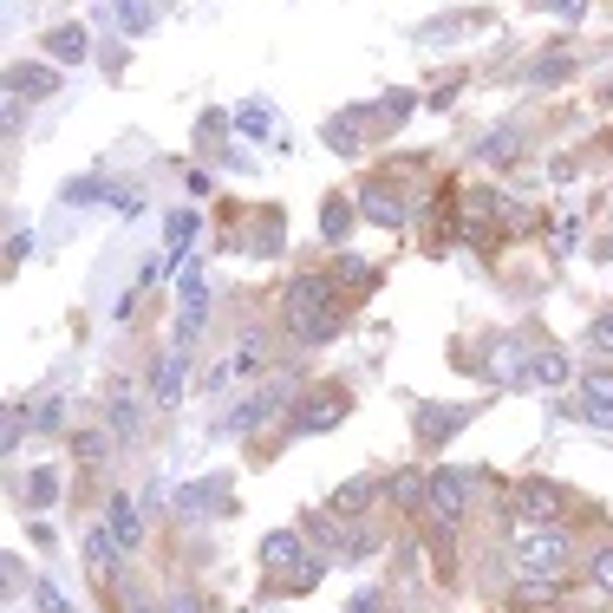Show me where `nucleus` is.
Masks as SVG:
<instances>
[{
	"label": "nucleus",
	"mask_w": 613,
	"mask_h": 613,
	"mask_svg": "<svg viewBox=\"0 0 613 613\" xmlns=\"http://www.w3.org/2000/svg\"><path fill=\"white\" fill-rule=\"evenodd\" d=\"M118 27H125V33H144V27H150V7H144V0H118Z\"/></svg>",
	"instance_id": "35"
},
{
	"label": "nucleus",
	"mask_w": 613,
	"mask_h": 613,
	"mask_svg": "<svg viewBox=\"0 0 613 613\" xmlns=\"http://www.w3.org/2000/svg\"><path fill=\"white\" fill-rule=\"evenodd\" d=\"M170 613H203V601H197V594H177V601H170Z\"/></svg>",
	"instance_id": "43"
},
{
	"label": "nucleus",
	"mask_w": 613,
	"mask_h": 613,
	"mask_svg": "<svg viewBox=\"0 0 613 613\" xmlns=\"http://www.w3.org/2000/svg\"><path fill=\"white\" fill-rule=\"evenodd\" d=\"M105 418H112V431H118V437H137V424H144V411H137L131 392H112V411H105Z\"/></svg>",
	"instance_id": "25"
},
{
	"label": "nucleus",
	"mask_w": 613,
	"mask_h": 613,
	"mask_svg": "<svg viewBox=\"0 0 613 613\" xmlns=\"http://www.w3.org/2000/svg\"><path fill=\"white\" fill-rule=\"evenodd\" d=\"M131 613H150V607H131Z\"/></svg>",
	"instance_id": "47"
},
{
	"label": "nucleus",
	"mask_w": 613,
	"mask_h": 613,
	"mask_svg": "<svg viewBox=\"0 0 613 613\" xmlns=\"http://www.w3.org/2000/svg\"><path fill=\"white\" fill-rule=\"evenodd\" d=\"M607 98H613V78H607Z\"/></svg>",
	"instance_id": "46"
},
{
	"label": "nucleus",
	"mask_w": 613,
	"mask_h": 613,
	"mask_svg": "<svg viewBox=\"0 0 613 613\" xmlns=\"http://www.w3.org/2000/svg\"><path fill=\"white\" fill-rule=\"evenodd\" d=\"M372 118H379V125H392V131H399V125H405V118H411V92H385V98H379V105H372Z\"/></svg>",
	"instance_id": "27"
},
{
	"label": "nucleus",
	"mask_w": 613,
	"mask_h": 613,
	"mask_svg": "<svg viewBox=\"0 0 613 613\" xmlns=\"http://www.w3.org/2000/svg\"><path fill=\"white\" fill-rule=\"evenodd\" d=\"M27 255H33V229H13V235H7V268H20Z\"/></svg>",
	"instance_id": "39"
},
{
	"label": "nucleus",
	"mask_w": 613,
	"mask_h": 613,
	"mask_svg": "<svg viewBox=\"0 0 613 613\" xmlns=\"http://www.w3.org/2000/svg\"><path fill=\"white\" fill-rule=\"evenodd\" d=\"M568 379V359L554 346H529V385H561Z\"/></svg>",
	"instance_id": "20"
},
{
	"label": "nucleus",
	"mask_w": 613,
	"mask_h": 613,
	"mask_svg": "<svg viewBox=\"0 0 613 613\" xmlns=\"http://www.w3.org/2000/svg\"><path fill=\"white\" fill-rule=\"evenodd\" d=\"M98 190H105L98 177H85V183H66V203H72V209H78V203H98Z\"/></svg>",
	"instance_id": "40"
},
{
	"label": "nucleus",
	"mask_w": 613,
	"mask_h": 613,
	"mask_svg": "<svg viewBox=\"0 0 613 613\" xmlns=\"http://www.w3.org/2000/svg\"><path fill=\"white\" fill-rule=\"evenodd\" d=\"M489 352H496V359H489V379H496V385H529V346L496 340Z\"/></svg>",
	"instance_id": "11"
},
{
	"label": "nucleus",
	"mask_w": 613,
	"mask_h": 613,
	"mask_svg": "<svg viewBox=\"0 0 613 613\" xmlns=\"http://www.w3.org/2000/svg\"><path fill=\"white\" fill-rule=\"evenodd\" d=\"M509 509H516L522 522H554V516H561V489L548 477H529V483L509 489Z\"/></svg>",
	"instance_id": "6"
},
{
	"label": "nucleus",
	"mask_w": 613,
	"mask_h": 613,
	"mask_svg": "<svg viewBox=\"0 0 613 613\" xmlns=\"http://www.w3.org/2000/svg\"><path fill=\"white\" fill-rule=\"evenodd\" d=\"M46 60L85 66V60H92V33H85V27H53V33H46Z\"/></svg>",
	"instance_id": "14"
},
{
	"label": "nucleus",
	"mask_w": 613,
	"mask_h": 613,
	"mask_svg": "<svg viewBox=\"0 0 613 613\" xmlns=\"http://www.w3.org/2000/svg\"><path fill=\"white\" fill-rule=\"evenodd\" d=\"M235 131H242V137H268L274 131V112L262 105V98H255V105H242V112H235Z\"/></svg>",
	"instance_id": "26"
},
{
	"label": "nucleus",
	"mask_w": 613,
	"mask_h": 613,
	"mask_svg": "<svg viewBox=\"0 0 613 613\" xmlns=\"http://www.w3.org/2000/svg\"><path fill=\"white\" fill-rule=\"evenodd\" d=\"M516 568H522V581H561V568H568V529H554V522H522V536H516Z\"/></svg>",
	"instance_id": "2"
},
{
	"label": "nucleus",
	"mask_w": 613,
	"mask_h": 613,
	"mask_svg": "<svg viewBox=\"0 0 613 613\" xmlns=\"http://www.w3.org/2000/svg\"><path fill=\"white\" fill-rule=\"evenodd\" d=\"M346 613H379V594L366 588V594H359V601H352V607H346Z\"/></svg>",
	"instance_id": "44"
},
{
	"label": "nucleus",
	"mask_w": 613,
	"mask_h": 613,
	"mask_svg": "<svg viewBox=\"0 0 613 613\" xmlns=\"http://www.w3.org/2000/svg\"><path fill=\"white\" fill-rule=\"evenodd\" d=\"M588 574H594V588H601V594H613V548H594Z\"/></svg>",
	"instance_id": "36"
},
{
	"label": "nucleus",
	"mask_w": 613,
	"mask_h": 613,
	"mask_svg": "<svg viewBox=\"0 0 613 613\" xmlns=\"http://www.w3.org/2000/svg\"><path fill=\"white\" fill-rule=\"evenodd\" d=\"M594 255H601V262H613V235H601V242H594Z\"/></svg>",
	"instance_id": "45"
},
{
	"label": "nucleus",
	"mask_w": 613,
	"mask_h": 613,
	"mask_svg": "<svg viewBox=\"0 0 613 613\" xmlns=\"http://www.w3.org/2000/svg\"><path fill=\"white\" fill-rule=\"evenodd\" d=\"M255 366H262V340H242V352H229V366L215 379H235V372H255Z\"/></svg>",
	"instance_id": "30"
},
{
	"label": "nucleus",
	"mask_w": 613,
	"mask_h": 613,
	"mask_svg": "<svg viewBox=\"0 0 613 613\" xmlns=\"http://www.w3.org/2000/svg\"><path fill=\"white\" fill-rule=\"evenodd\" d=\"M418 444H444V437H457L464 424H471V405H457V411H437V405H418Z\"/></svg>",
	"instance_id": "9"
},
{
	"label": "nucleus",
	"mask_w": 613,
	"mask_h": 613,
	"mask_svg": "<svg viewBox=\"0 0 613 613\" xmlns=\"http://www.w3.org/2000/svg\"><path fill=\"white\" fill-rule=\"evenodd\" d=\"M294 561H307V536H300V529H274V536H262V568L287 574Z\"/></svg>",
	"instance_id": "12"
},
{
	"label": "nucleus",
	"mask_w": 613,
	"mask_h": 613,
	"mask_svg": "<svg viewBox=\"0 0 613 613\" xmlns=\"http://www.w3.org/2000/svg\"><path fill=\"white\" fill-rule=\"evenodd\" d=\"M346 411H352V399H346L340 385H320V392H307L300 399V411H294V431L300 437H320V431H334Z\"/></svg>",
	"instance_id": "4"
},
{
	"label": "nucleus",
	"mask_w": 613,
	"mask_h": 613,
	"mask_svg": "<svg viewBox=\"0 0 613 613\" xmlns=\"http://www.w3.org/2000/svg\"><path fill=\"white\" fill-rule=\"evenodd\" d=\"M568 72H574V53H554V60H536L529 78H568Z\"/></svg>",
	"instance_id": "38"
},
{
	"label": "nucleus",
	"mask_w": 613,
	"mask_h": 613,
	"mask_svg": "<svg viewBox=\"0 0 613 613\" xmlns=\"http://www.w3.org/2000/svg\"><path fill=\"white\" fill-rule=\"evenodd\" d=\"M477 157L483 163H509V157H516V131H489L477 144Z\"/></svg>",
	"instance_id": "29"
},
{
	"label": "nucleus",
	"mask_w": 613,
	"mask_h": 613,
	"mask_svg": "<svg viewBox=\"0 0 613 613\" xmlns=\"http://www.w3.org/2000/svg\"><path fill=\"white\" fill-rule=\"evenodd\" d=\"M359 215H366V222H379V229H405V190H399V183H366V190H359Z\"/></svg>",
	"instance_id": "7"
},
{
	"label": "nucleus",
	"mask_w": 613,
	"mask_h": 613,
	"mask_svg": "<svg viewBox=\"0 0 613 613\" xmlns=\"http://www.w3.org/2000/svg\"><path fill=\"white\" fill-rule=\"evenodd\" d=\"M287 334L300 346H327L340 334V281L334 274H294L287 281Z\"/></svg>",
	"instance_id": "1"
},
{
	"label": "nucleus",
	"mask_w": 613,
	"mask_h": 613,
	"mask_svg": "<svg viewBox=\"0 0 613 613\" xmlns=\"http://www.w3.org/2000/svg\"><path fill=\"white\" fill-rule=\"evenodd\" d=\"M177 294H183V320H177V334H183V346H190V340H197V334H203V314H209L203 274L190 268V274H183V287H177Z\"/></svg>",
	"instance_id": "13"
},
{
	"label": "nucleus",
	"mask_w": 613,
	"mask_h": 613,
	"mask_svg": "<svg viewBox=\"0 0 613 613\" xmlns=\"http://www.w3.org/2000/svg\"><path fill=\"white\" fill-rule=\"evenodd\" d=\"M588 346H594V352H613V307L588 320Z\"/></svg>",
	"instance_id": "34"
},
{
	"label": "nucleus",
	"mask_w": 613,
	"mask_h": 613,
	"mask_svg": "<svg viewBox=\"0 0 613 613\" xmlns=\"http://www.w3.org/2000/svg\"><path fill=\"white\" fill-rule=\"evenodd\" d=\"M7 85H13V98H53V66H13Z\"/></svg>",
	"instance_id": "19"
},
{
	"label": "nucleus",
	"mask_w": 613,
	"mask_h": 613,
	"mask_svg": "<svg viewBox=\"0 0 613 613\" xmlns=\"http://www.w3.org/2000/svg\"><path fill=\"white\" fill-rule=\"evenodd\" d=\"M352 215H359V203H340V197L320 209V235H327L334 249H346V235H352Z\"/></svg>",
	"instance_id": "22"
},
{
	"label": "nucleus",
	"mask_w": 613,
	"mask_h": 613,
	"mask_svg": "<svg viewBox=\"0 0 613 613\" xmlns=\"http://www.w3.org/2000/svg\"><path fill=\"white\" fill-rule=\"evenodd\" d=\"M464 503H471V477H464V471H431V477H424V516H431L437 529L464 522Z\"/></svg>",
	"instance_id": "3"
},
{
	"label": "nucleus",
	"mask_w": 613,
	"mask_h": 613,
	"mask_svg": "<svg viewBox=\"0 0 613 613\" xmlns=\"http://www.w3.org/2000/svg\"><path fill=\"white\" fill-rule=\"evenodd\" d=\"M163 242H170V262H183V249L197 242V209H170V222H163Z\"/></svg>",
	"instance_id": "23"
},
{
	"label": "nucleus",
	"mask_w": 613,
	"mask_h": 613,
	"mask_svg": "<svg viewBox=\"0 0 613 613\" xmlns=\"http://www.w3.org/2000/svg\"><path fill=\"white\" fill-rule=\"evenodd\" d=\"M340 281H346V287H372V262H359V255H340Z\"/></svg>",
	"instance_id": "37"
},
{
	"label": "nucleus",
	"mask_w": 613,
	"mask_h": 613,
	"mask_svg": "<svg viewBox=\"0 0 613 613\" xmlns=\"http://www.w3.org/2000/svg\"><path fill=\"white\" fill-rule=\"evenodd\" d=\"M536 7H548V13H561V20H574V13H581L588 0H536Z\"/></svg>",
	"instance_id": "41"
},
{
	"label": "nucleus",
	"mask_w": 613,
	"mask_h": 613,
	"mask_svg": "<svg viewBox=\"0 0 613 613\" xmlns=\"http://www.w3.org/2000/svg\"><path fill=\"white\" fill-rule=\"evenodd\" d=\"M366 118H372V105H346V112H334V118H327V144H334V150H359Z\"/></svg>",
	"instance_id": "17"
},
{
	"label": "nucleus",
	"mask_w": 613,
	"mask_h": 613,
	"mask_svg": "<svg viewBox=\"0 0 613 613\" xmlns=\"http://www.w3.org/2000/svg\"><path fill=\"white\" fill-rule=\"evenodd\" d=\"M85 554H92V574H98V581H118V561H125V542H118L112 529H92V536H85Z\"/></svg>",
	"instance_id": "15"
},
{
	"label": "nucleus",
	"mask_w": 613,
	"mask_h": 613,
	"mask_svg": "<svg viewBox=\"0 0 613 613\" xmlns=\"http://www.w3.org/2000/svg\"><path fill=\"white\" fill-rule=\"evenodd\" d=\"M112 437H118V431H78V457H85V464H105Z\"/></svg>",
	"instance_id": "31"
},
{
	"label": "nucleus",
	"mask_w": 613,
	"mask_h": 613,
	"mask_svg": "<svg viewBox=\"0 0 613 613\" xmlns=\"http://www.w3.org/2000/svg\"><path fill=\"white\" fill-rule=\"evenodd\" d=\"M112 209H125V215H137V209H144V197H137V190H112Z\"/></svg>",
	"instance_id": "42"
},
{
	"label": "nucleus",
	"mask_w": 613,
	"mask_h": 613,
	"mask_svg": "<svg viewBox=\"0 0 613 613\" xmlns=\"http://www.w3.org/2000/svg\"><path fill=\"white\" fill-rule=\"evenodd\" d=\"M105 529H112V536H118L125 548H137V542H144V509L131 503V489H118V496L105 503Z\"/></svg>",
	"instance_id": "10"
},
{
	"label": "nucleus",
	"mask_w": 613,
	"mask_h": 613,
	"mask_svg": "<svg viewBox=\"0 0 613 613\" xmlns=\"http://www.w3.org/2000/svg\"><path fill=\"white\" fill-rule=\"evenodd\" d=\"M53 496H60V471H33V483H27V503H33V509H53Z\"/></svg>",
	"instance_id": "28"
},
{
	"label": "nucleus",
	"mask_w": 613,
	"mask_h": 613,
	"mask_svg": "<svg viewBox=\"0 0 613 613\" xmlns=\"http://www.w3.org/2000/svg\"><path fill=\"white\" fill-rule=\"evenodd\" d=\"M183 379H190V352L177 346V352H163V359H157V405H177Z\"/></svg>",
	"instance_id": "18"
},
{
	"label": "nucleus",
	"mask_w": 613,
	"mask_h": 613,
	"mask_svg": "<svg viewBox=\"0 0 613 613\" xmlns=\"http://www.w3.org/2000/svg\"><path fill=\"white\" fill-rule=\"evenodd\" d=\"M235 509V496H229V483L209 477V483H183L177 489V516H190V522H209V516H229Z\"/></svg>",
	"instance_id": "5"
},
{
	"label": "nucleus",
	"mask_w": 613,
	"mask_h": 613,
	"mask_svg": "<svg viewBox=\"0 0 613 613\" xmlns=\"http://www.w3.org/2000/svg\"><path fill=\"white\" fill-rule=\"evenodd\" d=\"M66 424V399H40L33 405V431H60Z\"/></svg>",
	"instance_id": "32"
},
{
	"label": "nucleus",
	"mask_w": 613,
	"mask_h": 613,
	"mask_svg": "<svg viewBox=\"0 0 613 613\" xmlns=\"http://www.w3.org/2000/svg\"><path fill=\"white\" fill-rule=\"evenodd\" d=\"M281 405H287V385H268V392L242 399V411H229V431H235V437H249V431H262Z\"/></svg>",
	"instance_id": "8"
},
{
	"label": "nucleus",
	"mask_w": 613,
	"mask_h": 613,
	"mask_svg": "<svg viewBox=\"0 0 613 613\" xmlns=\"http://www.w3.org/2000/svg\"><path fill=\"white\" fill-rule=\"evenodd\" d=\"M424 477H431V471H399V477L385 483V496H392L399 509H418V516H424Z\"/></svg>",
	"instance_id": "21"
},
{
	"label": "nucleus",
	"mask_w": 613,
	"mask_h": 613,
	"mask_svg": "<svg viewBox=\"0 0 613 613\" xmlns=\"http://www.w3.org/2000/svg\"><path fill=\"white\" fill-rule=\"evenodd\" d=\"M581 411H588L594 424H613V372H601V366H594V372L581 379Z\"/></svg>",
	"instance_id": "16"
},
{
	"label": "nucleus",
	"mask_w": 613,
	"mask_h": 613,
	"mask_svg": "<svg viewBox=\"0 0 613 613\" xmlns=\"http://www.w3.org/2000/svg\"><path fill=\"white\" fill-rule=\"evenodd\" d=\"M372 496H379V477H352V483L340 489V496H334V516H359V509H366Z\"/></svg>",
	"instance_id": "24"
},
{
	"label": "nucleus",
	"mask_w": 613,
	"mask_h": 613,
	"mask_svg": "<svg viewBox=\"0 0 613 613\" xmlns=\"http://www.w3.org/2000/svg\"><path fill=\"white\" fill-rule=\"evenodd\" d=\"M33 607H40V613H72V601L53 588V581H33Z\"/></svg>",
	"instance_id": "33"
}]
</instances>
